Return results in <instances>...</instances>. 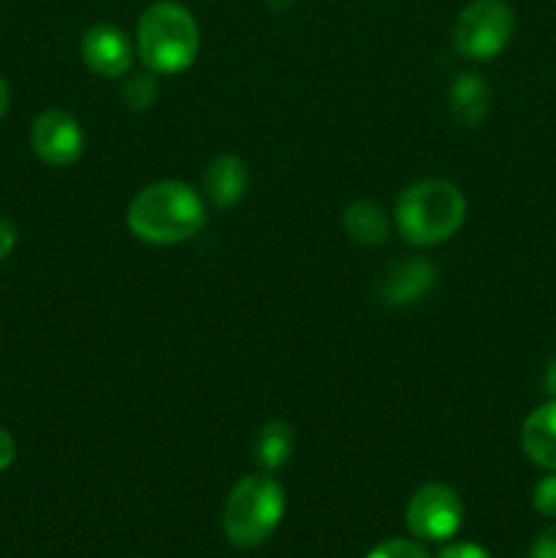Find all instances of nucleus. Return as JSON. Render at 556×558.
Returning a JSON list of instances; mask_svg holds the SVG:
<instances>
[{"label": "nucleus", "mask_w": 556, "mask_h": 558, "mask_svg": "<svg viewBox=\"0 0 556 558\" xmlns=\"http://www.w3.org/2000/svg\"><path fill=\"white\" fill-rule=\"evenodd\" d=\"M205 199L180 180H158L131 199L125 221L131 234L150 245H178L205 227Z\"/></svg>", "instance_id": "nucleus-1"}, {"label": "nucleus", "mask_w": 556, "mask_h": 558, "mask_svg": "<svg viewBox=\"0 0 556 558\" xmlns=\"http://www.w3.org/2000/svg\"><path fill=\"white\" fill-rule=\"evenodd\" d=\"M467 218V199L450 180L425 178L407 185L396 202V227L409 245L428 248L450 240Z\"/></svg>", "instance_id": "nucleus-2"}, {"label": "nucleus", "mask_w": 556, "mask_h": 558, "mask_svg": "<svg viewBox=\"0 0 556 558\" xmlns=\"http://www.w3.org/2000/svg\"><path fill=\"white\" fill-rule=\"evenodd\" d=\"M136 52L153 74H180L200 52V25L178 0H156L136 25Z\"/></svg>", "instance_id": "nucleus-3"}, {"label": "nucleus", "mask_w": 556, "mask_h": 558, "mask_svg": "<svg viewBox=\"0 0 556 558\" xmlns=\"http://www.w3.org/2000/svg\"><path fill=\"white\" fill-rule=\"evenodd\" d=\"M283 510H287V494L273 472L245 474L229 490L223 505V534L234 548H256L273 537Z\"/></svg>", "instance_id": "nucleus-4"}, {"label": "nucleus", "mask_w": 556, "mask_h": 558, "mask_svg": "<svg viewBox=\"0 0 556 558\" xmlns=\"http://www.w3.org/2000/svg\"><path fill=\"white\" fill-rule=\"evenodd\" d=\"M512 31H516V16L505 0H472L458 14L452 44L467 60L483 63L505 52Z\"/></svg>", "instance_id": "nucleus-5"}, {"label": "nucleus", "mask_w": 556, "mask_h": 558, "mask_svg": "<svg viewBox=\"0 0 556 558\" xmlns=\"http://www.w3.org/2000/svg\"><path fill=\"white\" fill-rule=\"evenodd\" d=\"M463 523L461 496L445 483H425L407 505L409 532L425 543H445L456 537Z\"/></svg>", "instance_id": "nucleus-6"}, {"label": "nucleus", "mask_w": 556, "mask_h": 558, "mask_svg": "<svg viewBox=\"0 0 556 558\" xmlns=\"http://www.w3.org/2000/svg\"><path fill=\"white\" fill-rule=\"evenodd\" d=\"M31 147L49 167H71L85 153V131L74 114L47 109L31 125Z\"/></svg>", "instance_id": "nucleus-7"}, {"label": "nucleus", "mask_w": 556, "mask_h": 558, "mask_svg": "<svg viewBox=\"0 0 556 558\" xmlns=\"http://www.w3.org/2000/svg\"><path fill=\"white\" fill-rule=\"evenodd\" d=\"M80 52L87 69L104 80H120L129 74L131 63H134V47H131L129 36L112 22H96L87 27Z\"/></svg>", "instance_id": "nucleus-8"}, {"label": "nucleus", "mask_w": 556, "mask_h": 558, "mask_svg": "<svg viewBox=\"0 0 556 558\" xmlns=\"http://www.w3.org/2000/svg\"><path fill=\"white\" fill-rule=\"evenodd\" d=\"M436 270L425 259L396 262L390 270L382 276L379 298L387 305H412L420 303L425 294L434 289Z\"/></svg>", "instance_id": "nucleus-9"}, {"label": "nucleus", "mask_w": 556, "mask_h": 558, "mask_svg": "<svg viewBox=\"0 0 556 558\" xmlns=\"http://www.w3.org/2000/svg\"><path fill=\"white\" fill-rule=\"evenodd\" d=\"M202 189L210 205L218 210H229L238 205L249 189V169H245L243 158L238 156H218L207 163L205 174H202Z\"/></svg>", "instance_id": "nucleus-10"}, {"label": "nucleus", "mask_w": 556, "mask_h": 558, "mask_svg": "<svg viewBox=\"0 0 556 558\" xmlns=\"http://www.w3.org/2000/svg\"><path fill=\"white\" fill-rule=\"evenodd\" d=\"M521 447L529 461L556 472V398L529 414L521 428Z\"/></svg>", "instance_id": "nucleus-11"}, {"label": "nucleus", "mask_w": 556, "mask_h": 558, "mask_svg": "<svg viewBox=\"0 0 556 558\" xmlns=\"http://www.w3.org/2000/svg\"><path fill=\"white\" fill-rule=\"evenodd\" d=\"M447 104H450L452 118L467 129H474L485 120L491 109V87L483 74L474 71H463L452 80L450 90H447Z\"/></svg>", "instance_id": "nucleus-12"}, {"label": "nucleus", "mask_w": 556, "mask_h": 558, "mask_svg": "<svg viewBox=\"0 0 556 558\" xmlns=\"http://www.w3.org/2000/svg\"><path fill=\"white\" fill-rule=\"evenodd\" d=\"M341 221L349 238L360 245H385L390 240V218H387L385 207L371 199L352 202L343 210Z\"/></svg>", "instance_id": "nucleus-13"}, {"label": "nucleus", "mask_w": 556, "mask_h": 558, "mask_svg": "<svg viewBox=\"0 0 556 558\" xmlns=\"http://www.w3.org/2000/svg\"><path fill=\"white\" fill-rule=\"evenodd\" d=\"M294 450V428L287 420H270L262 425L254 441V458L262 472H276L292 458Z\"/></svg>", "instance_id": "nucleus-14"}, {"label": "nucleus", "mask_w": 556, "mask_h": 558, "mask_svg": "<svg viewBox=\"0 0 556 558\" xmlns=\"http://www.w3.org/2000/svg\"><path fill=\"white\" fill-rule=\"evenodd\" d=\"M158 80L156 74H134L123 85V101L129 104L134 112H145L158 101Z\"/></svg>", "instance_id": "nucleus-15"}, {"label": "nucleus", "mask_w": 556, "mask_h": 558, "mask_svg": "<svg viewBox=\"0 0 556 558\" xmlns=\"http://www.w3.org/2000/svg\"><path fill=\"white\" fill-rule=\"evenodd\" d=\"M365 558H431L428 550L412 539H385Z\"/></svg>", "instance_id": "nucleus-16"}, {"label": "nucleus", "mask_w": 556, "mask_h": 558, "mask_svg": "<svg viewBox=\"0 0 556 558\" xmlns=\"http://www.w3.org/2000/svg\"><path fill=\"white\" fill-rule=\"evenodd\" d=\"M532 505L543 518H556V472L545 474V477L534 485Z\"/></svg>", "instance_id": "nucleus-17"}, {"label": "nucleus", "mask_w": 556, "mask_h": 558, "mask_svg": "<svg viewBox=\"0 0 556 558\" xmlns=\"http://www.w3.org/2000/svg\"><path fill=\"white\" fill-rule=\"evenodd\" d=\"M436 558H491V554L478 543H450L439 550Z\"/></svg>", "instance_id": "nucleus-18"}, {"label": "nucleus", "mask_w": 556, "mask_h": 558, "mask_svg": "<svg viewBox=\"0 0 556 558\" xmlns=\"http://www.w3.org/2000/svg\"><path fill=\"white\" fill-rule=\"evenodd\" d=\"M529 558H556V526L543 529V532L537 534Z\"/></svg>", "instance_id": "nucleus-19"}, {"label": "nucleus", "mask_w": 556, "mask_h": 558, "mask_svg": "<svg viewBox=\"0 0 556 558\" xmlns=\"http://www.w3.org/2000/svg\"><path fill=\"white\" fill-rule=\"evenodd\" d=\"M14 458H16L14 436H11L9 430L0 425V472H5V469L11 466V463H14Z\"/></svg>", "instance_id": "nucleus-20"}, {"label": "nucleus", "mask_w": 556, "mask_h": 558, "mask_svg": "<svg viewBox=\"0 0 556 558\" xmlns=\"http://www.w3.org/2000/svg\"><path fill=\"white\" fill-rule=\"evenodd\" d=\"M16 240H20V234H16L14 223L5 221V218H0V262H3L11 251H14Z\"/></svg>", "instance_id": "nucleus-21"}, {"label": "nucleus", "mask_w": 556, "mask_h": 558, "mask_svg": "<svg viewBox=\"0 0 556 558\" xmlns=\"http://www.w3.org/2000/svg\"><path fill=\"white\" fill-rule=\"evenodd\" d=\"M9 104H11V90L9 85H5L3 76H0V120H3V114L9 112Z\"/></svg>", "instance_id": "nucleus-22"}, {"label": "nucleus", "mask_w": 556, "mask_h": 558, "mask_svg": "<svg viewBox=\"0 0 556 558\" xmlns=\"http://www.w3.org/2000/svg\"><path fill=\"white\" fill-rule=\"evenodd\" d=\"M545 390H548L551 398H556V360L545 371Z\"/></svg>", "instance_id": "nucleus-23"}]
</instances>
